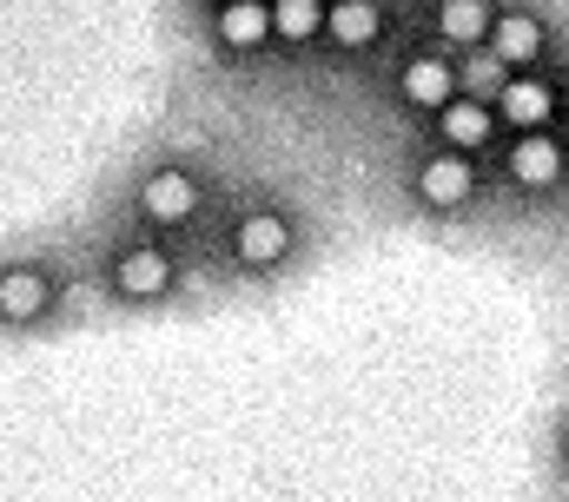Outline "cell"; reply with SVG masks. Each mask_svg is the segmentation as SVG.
I'll return each mask as SVG.
<instances>
[{
  "label": "cell",
  "instance_id": "obj_1",
  "mask_svg": "<svg viewBox=\"0 0 569 502\" xmlns=\"http://www.w3.org/2000/svg\"><path fill=\"white\" fill-rule=\"evenodd\" d=\"M305 251H311V212L279 185H239L226 192L199 245V271L212 284H279L305 264Z\"/></svg>",
  "mask_w": 569,
  "mask_h": 502
},
{
  "label": "cell",
  "instance_id": "obj_2",
  "mask_svg": "<svg viewBox=\"0 0 569 502\" xmlns=\"http://www.w3.org/2000/svg\"><path fill=\"white\" fill-rule=\"evenodd\" d=\"M226 192H232L226 172L199 145H146L140 159L120 172L107 219L199 251L206 232H212V219H219V205H226Z\"/></svg>",
  "mask_w": 569,
  "mask_h": 502
},
{
  "label": "cell",
  "instance_id": "obj_3",
  "mask_svg": "<svg viewBox=\"0 0 569 502\" xmlns=\"http://www.w3.org/2000/svg\"><path fill=\"white\" fill-rule=\"evenodd\" d=\"M199 284H206V271H199V251L192 245L152 239V232L120 225V219H100L87 232V291H93V311L159 318V311L186 304Z\"/></svg>",
  "mask_w": 569,
  "mask_h": 502
},
{
  "label": "cell",
  "instance_id": "obj_4",
  "mask_svg": "<svg viewBox=\"0 0 569 502\" xmlns=\"http://www.w3.org/2000/svg\"><path fill=\"white\" fill-rule=\"evenodd\" d=\"M87 311V232H33L0 245V338H53Z\"/></svg>",
  "mask_w": 569,
  "mask_h": 502
},
{
  "label": "cell",
  "instance_id": "obj_5",
  "mask_svg": "<svg viewBox=\"0 0 569 502\" xmlns=\"http://www.w3.org/2000/svg\"><path fill=\"white\" fill-rule=\"evenodd\" d=\"M405 199H411V212H425V219H470V212H483V199H490V172H483V159L425 145V152L405 165Z\"/></svg>",
  "mask_w": 569,
  "mask_h": 502
},
{
  "label": "cell",
  "instance_id": "obj_6",
  "mask_svg": "<svg viewBox=\"0 0 569 502\" xmlns=\"http://www.w3.org/2000/svg\"><path fill=\"white\" fill-rule=\"evenodd\" d=\"M497 165V185L523 205H543V199H563L569 192V139L563 132H517V139H497L490 152Z\"/></svg>",
  "mask_w": 569,
  "mask_h": 502
},
{
  "label": "cell",
  "instance_id": "obj_7",
  "mask_svg": "<svg viewBox=\"0 0 569 502\" xmlns=\"http://www.w3.org/2000/svg\"><path fill=\"white\" fill-rule=\"evenodd\" d=\"M457 93H463V60H457V53H443V47H411V53H398V67H391V100H398L405 113L437 120Z\"/></svg>",
  "mask_w": 569,
  "mask_h": 502
},
{
  "label": "cell",
  "instance_id": "obj_8",
  "mask_svg": "<svg viewBox=\"0 0 569 502\" xmlns=\"http://www.w3.org/2000/svg\"><path fill=\"white\" fill-rule=\"evenodd\" d=\"M206 53L226 60V67H259L272 60V7L266 0H232L219 13H206Z\"/></svg>",
  "mask_w": 569,
  "mask_h": 502
},
{
  "label": "cell",
  "instance_id": "obj_9",
  "mask_svg": "<svg viewBox=\"0 0 569 502\" xmlns=\"http://www.w3.org/2000/svg\"><path fill=\"white\" fill-rule=\"evenodd\" d=\"M550 47H557V33H550V20H543L537 7H523V0H497L490 47H483V53H497L510 73H543V67H550Z\"/></svg>",
  "mask_w": 569,
  "mask_h": 502
},
{
  "label": "cell",
  "instance_id": "obj_10",
  "mask_svg": "<svg viewBox=\"0 0 569 502\" xmlns=\"http://www.w3.org/2000/svg\"><path fill=\"white\" fill-rule=\"evenodd\" d=\"M391 33V0H331L325 7V53L371 60Z\"/></svg>",
  "mask_w": 569,
  "mask_h": 502
},
{
  "label": "cell",
  "instance_id": "obj_11",
  "mask_svg": "<svg viewBox=\"0 0 569 502\" xmlns=\"http://www.w3.org/2000/svg\"><path fill=\"white\" fill-rule=\"evenodd\" d=\"M490 113H497L503 139H517V132H557V80H550V67L543 73H510V87L490 100Z\"/></svg>",
  "mask_w": 569,
  "mask_h": 502
},
{
  "label": "cell",
  "instance_id": "obj_12",
  "mask_svg": "<svg viewBox=\"0 0 569 502\" xmlns=\"http://www.w3.org/2000/svg\"><path fill=\"white\" fill-rule=\"evenodd\" d=\"M490 20H497V0H425V33L430 47L470 60L490 47Z\"/></svg>",
  "mask_w": 569,
  "mask_h": 502
},
{
  "label": "cell",
  "instance_id": "obj_13",
  "mask_svg": "<svg viewBox=\"0 0 569 502\" xmlns=\"http://www.w3.org/2000/svg\"><path fill=\"white\" fill-rule=\"evenodd\" d=\"M430 145H443V152H463V159H490L497 152V113H490V100H477V93H457L437 120H425Z\"/></svg>",
  "mask_w": 569,
  "mask_h": 502
},
{
  "label": "cell",
  "instance_id": "obj_14",
  "mask_svg": "<svg viewBox=\"0 0 569 502\" xmlns=\"http://www.w3.org/2000/svg\"><path fill=\"white\" fill-rule=\"evenodd\" d=\"M272 7V47L279 53H318L325 47V0H266Z\"/></svg>",
  "mask_w": 569,
  "mask_h": 502
},
{
  "label": "cell",
  "instance_id": "obj_15",
  "mask_svg": "<svg viewBox=\"0 0 569 502\" xmlns=\"http://www.w3.org/2000/svg\"><path fill=\"white\" fill-rule=\"evenodd\" d=\"M510 87V67L497 60V53H470L463 60V93H477V100H497Z\"/></svg>",
  "mask_w": 569,
  "mask_h": 502
},
{
  "label": "cell",
  "instance_id": "obj_16",
  "mask_svg": "<svg viewBox=\"0 0 569 502\" xmlns=\"http://www.w3.org/2000/svg\"><path fill=\"white\" fill-rule=\"evenodd\" d=\"M550 476H557V490L569 496V396L557 403V416H550Z\"/></svg>",
  "mask_w": 569,
  "mask_h": 502
},
{
  "label": "cell",
  "instance_id": "obj_17",
  "mask_svg": "<svg viewBox=\"0 0 569 502\" xmlns=\"http://www.w3.org/2000/svg\"><path fill=\"white\" fill-rule=\"evenodd\" d=\"M557 120L569 126V73H563V80H557Z\"/></svg>",
  "mask_w": 569,
  "mask_h": 502
},
{
  "label": "cell",
  "instance_id": "obj_18",
  "mask_svg": "<svg viewBox=\"0 0 569 502\" xmlns=\"http://www.w3.org/2000/svg\"><path fill=\"white\" fill-rule=\"evenodd\" d=\"M192 7H199V13H219V7H232V0H192Z\"/></svg>",
  "mask_w": 569,
  "mask_h": 502
},
{
  "label": "cell",
  "instance_id": "obj_19",
  "mask_svg": "<svg viewBox=\"0 0 569 502\" xmlns=\"http://www.w3.org/2000/svg\"><path fill=\"white\" fill-rule=\"evenodd\" d=\"M325 7H331V0H325Z\"/></svg>",
  "mask_w": 569,
  "mask_h": 502
},
{
  "label": "cell",
  "instance_id": "obj_20",
  "mask_svg": "<svg viewBox=\"0 0 569 502\" xmlns=\"http://www.w3.org/2000/svg\"><path fill=\"white\" fill-rule=\"evenodd\" d=\"M563 502H569V496H563Z\"/></svg>",
  "mask_w": 569,
  "mask_h": 502
}]
</instances>
